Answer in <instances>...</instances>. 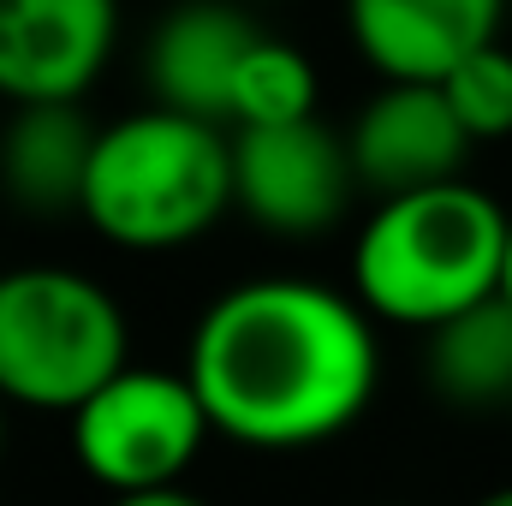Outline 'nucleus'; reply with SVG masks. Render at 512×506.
<instances>
[{
  "label": "nucleus",
  "mask_w": 512,
  "mask_h": 506,
  "mask_svg": "<svg viewBox=\"0 0 512 506\" xmlns=\"http://www.w3.org/2000/svg\"><path fill=\"white\" fill-rule=\"evenodd\" d=\"M370 310L322 280H239L191 328L185 376L233 447L298 453L346 435L376 393Z\"/></svg>",
  "instance_id": "nucleus-1"
},
{
  "label": "nucleus",
  "mask_w": 512,
  "mask_h": 506,
  "mask_svg": "<svg viewBox=\"0 0 512 506\" xmlns=\"http://www.w3.org/2000/svg\"><path fill=\"white\" fill-rule=\"evenodd\" d=\"M512 215L471 179L387 197L352 245V286L370 316L441 328L501 292Z\"/></svg>",
  "instance_id": "nucleus-2"
},
{
  "label": "nucleus",
  "mask_w": 512,
  "mask_h": 506,
  "mask_svg": "<svg viewBox=\"0 0 512 506\" xmlns=\"http://www.w3.org/2000/svg\"><path fill=\"white\" fill-rule=\"evenodd\" d=\"M233 209V137L173 108L126 114L96 137L84 221L120 251H179Z\"/></svg>",
  "instance_id": "nucleus-3"
},
{
  "label": "nucleus",
  "mask_w": 512,
  "mask_h": 506,
  "mask_svg": "<svg viewBox=\"0 0 512 506\" xmlns=\"http://www.w3.org/2000/svg\"><path fill=\"white\" fill-rule=\"evenodd\" d=\"M131 370L120 298L60 262L0 274V399L24 411H78Z\"/></svg>",
  "instance_id": "nucleus-4"
},
{
  "label": "nucleus",
  "mask_w": 512,
  "mask_h": 506,
  "mask_svg": "<svg viewBox=\"0 0 512 506\" xmlns=\"http://www.w3.org/2000/svg\"><path fill=\"white\" fill-rule=\"evenodd\" d=\"M209 435V411L185 370L131 364L72 411V459L96 489H108V501L179 489Z\"/></svg>",
  "instance_id": "nucleus-5"
},
{
  "label": "nucleus",
  "mask_w": 512,
  "mask_h": 506,
  "mask_svg": "<svg viewBox=\"0 0 512 506\" xmlns=\"http://www.w3.org/2000/svg\"><path fill=\"white\" fill-rule=\"evenodd\" d=\"M352 143L322 120L233 131V203L274 239H322L352 203Z\"/></svg>",
  "instance_id": "nucleus-6"
},
{
  "label": "nucleus",
  "mask_w": 512,
  "mask_h": 506,
  "mask_svg": "<svg viewBox=\"0 0 512 506\" xmlns=\"http://www.w3.org/2000/svg\"><path fill=\"white\" fill-rule=\"evenodd\" d=\"M114 0H0V96L78 102L114 54Z\"/></svg>",
  "instance_id": "nucleus-7"
},
{
  "label": "nucleus",
  "mask_w": 512,
  "mask_h": 506,
  "mask_svg": "<svg viewBox=\"0 0 512 506\" xmlns=\"http://www.w3.org/2000/svg\"><path fill=\"white\" fill-rule=\"evenodd\" d=\"M346 143H352L358 185H370L382 203L429 191V185H453L465 155H471V137H465L441 84H387V90H376Z\"/></svg>",
  "instance_id": "nucleus-8"
},
{
  "label": "nucleus",
  "mask_w": 512,
  "mask_h": 506,
  "mask_svg": "<svg viewBox=\"0 0 512 506\" xmlns=\"http://www.w3.org/2000/svg\"><path fill=\"white\" fill-rule=\"evenodd\" d=\"M256 42H262V30L233 0L173 6L155 24L149 54H143L155 108H173L203 126H233V84H239V66Z\"/></svg>",
  "instance_id": "nucleus-9"
},
{
  "label": "nucleus",
  "mask_w": 512,
  "mask_h": 506,
  "mask_svg": "<svg viewBox=\"0 0 512 506\" xmlns=\"http://www.w3.org/2000/svg\"><path fill=\"white\" fill-rule=\"evenodd\" d=\"M512 0H346L352 42L387 84H441L465 54L501 42Z\"/></svg>",
  "instance_id": "nucleus-10"
},
{
  "label": "nucleus",
  "mask_w": 512,
  "mask_h": 506,
  "mask_svg": "<svg viewBox=\"0 0 512 506\" xmlns=\"http://www.w3.org/2000/svg\"><path fill=\"white\" fill-rule=\"evenodd\" d=\"M102 131L84 120L78 102H24L0 126V191L30 215L84 209L90 161Z\"/></svg>",
  "instance_id": "nucleus-11"
},
{
  "label": "nucleus",
  "mask_w": 512,
  "mask_h": 506,
  "mask_svg": "<svg viewBox=\"0 0 512 506\" xmlns=\"http://www.w3.org/2000/svg\"><path fill=\"white\" fill-rule=\"evenodd\" d=\"M423 376L447 405L495 411L512 405V304L495 292L489 304L423 334Z\"/></svg>",
  "instance_id": "nucleus-12"
},
{
  "label": "nucleus",
  "mask_w": 512,
  "mask_h": 506,
  "mask_svg": "<svg viewBox=\"0 0 512 506\" xmlns=\"http://www.w3.org/2000/svg\"><path fill=\"white\" fill-rule=\"evenodd\" d=\"M292 120H316V66L292 42L262 36L233 84V126H292Z\"/></svg>",
  "instance_id": "nucleus-13"
},
{
  "label": "nucleus",
  "mask_w": 512,
  "mask_h": 506,
  "mask_svg": "<svg viewBox=\"0 0 512 506\" xmlns=\"http://www.w3.org/2000/svg\"><path fill=\"white\" fill-rule=\"evenodd\" d=\"M453 114L471 143H495V137H512V48L489 42L477 54H465L447 78H441Z\"/></svg>",
  "instance_id": "nucleus-14"
},
{
  "label": "nucleus",
  "mask_w": 512,
  "mask_h": 506,
  "mask_svg": "<svg viewBox=\"0 0 512 506\" xmlns=\"http://www.w3.org/2000/svg\"><path fill=\"white\" fill-rule=\"evenodd\" d=\"M108 506H209V501H197L191 489H155V495H126V501H108Z\"/></svg>",
  "instance_id": "nucleus-15"
},
{
  "label": "nucleus",
  "mask_w": 512,
  "mask_h": 506,
  "mask_svg": "<svg viewBox=\"0 0 512 506\" xmlns=\"http://www.w3.org/2000/svg\"><path fill=\"white\" fill-rule=\"evenodd\" d=\"M477 506H512V483H501V489H489V495H483Z\"/></svg>",
  "instance_id": "nucleus-16"
},
{
  "label": "nucleus",
  "mask_w": 512,
  "mask_h": 506,
  "mask_svg": "<svg viewBox=\"0 0 512 506\" xmlns=\"http://www.w3.org/2000/svg\"><path fill=\"white\" fill-rule=\"evenodd\" d=\"M501 298L512 304V233H507V274H501Z\"/></svg>",
  "instance_id": "nucleus-17"
},
{
  "label": "nucleus",
  "mask_w": 512,
  "mask_h": 506,
  "mask_svg": "<svg viewBox=\"0 0 512 506\" xmlns=\"http://www.w3.org/2000/svg\"><path fill=\"white\" fill-rule=\"evenodd\" d=\"M0 447H6V399H0Z\"/></svg>",
  "instance_id": "nucleus-18"
},
{
  "label": "nucleus",
  "mask_w": 512,
  "mask_h": 506,
  "mask_svg": "<svg viewBox=\"0 0 512 506\" xmlns=\"http://www.w3.org/2000/svg\"><path fill=\"white\" fill-rule=\"evenodd\" d=\"M507 24H512V18H507Z\"/></svg>",
  "instance_id": "nucleus-19"
}]
</instances>
